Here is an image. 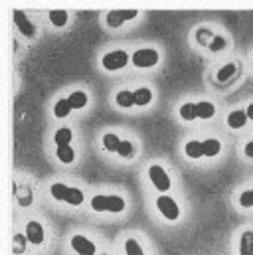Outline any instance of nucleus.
Segmentation results:
<instances>
[{"mask_svg": "<svg viewBox=\"0 0 253 255\" xmlns=\"http://www.w3.org/2000/svg\"><path fill=\"white\" fill-rule=\"evenodd\" d=\"M91 208L95 212H113L119 214L125 210V200L121 196H93L91 200Z\"/></svg>", "mask_w": 253, "mask_h": 255, "instance_id": "1", "label": "nucleus"}, {"mask_svg": "<svg viewBox=\"0 0 253 255\" xmlns=\"http://www.w3.org/2000/svg\"><path fill=\"white\" fill-rule=\"evenodd\" d=\"M156 208H158V212H160L166 220H170V222H174V220L180 218V208H178V204H176L170 196H158V198H156Z\"/></svg>", "mask_w": 253, "mask_h": 255, "instance_id": "2", "label": "nucleus"}, {"mask_svg": "<svg viewBox=\"0 0 253 255\" xmlns=\"http://www.w3.org/2000/svg\"><path fill=\"white\" fill-rule=\"evenodd\" d=\"M101 64H103L105 69H109V71H117V69H121V67H125L128 64V54L123 52V50H113V52H109V54L103 56Z\"/></svg>", "mask_w": 253, "mask_h": 255, "instance_id": "3", "label": "nucleus"}, {"mask_svg": "<svg viewBox=\"0 0 253 255\" xmlns=\"http://www.w3.org/2000/svg\"><path fill=\"white\" fill-rule=\"evenodd\" d=\"M148 178L152 180V184H154L156 190H160V192L170 190V178H168L166 170H164L160 164H152V166L148 168Z\"/></svg>", "mask_w": 253, "mask_h": 255, "instance_id": "4", "label": "nucleus"}, {"mask_svg": "<svg viewBox=\"0 0 253 255\" xmlns=\"http://www.w3.org/2000/svg\"><path fill=\"white\" fill-rule=\"evenodd\" d=\"M130 62L136 67H152L158 64V52L152 48H144V50H136L130 58Z\"/></svg>", "mask_w": 253, "mask_h": 255, "instance_id": "5", "label": "nucleus"}, {"mask_svg": "<svg viewBox=\"0 0 253 255\" xmlns=\"http://www.w3.org/2000/svg\"><path fill=\"white\" fill-rule=\"evenodd\" d=\"M14 24H16V28H18V32H20L22 36H26V38H34V36H36V26H34V22H30L28 16H26L22 10H16V12H14Z\"/></svg>", "mask_w": 253, "mask_h": 255, "instance_id": "6", "label": "nucleus"}, {"mask_svg": "<svg viewBox=\"0 0 253 255\" xmlns=\"http://www.w3.org/2000/svg\"><path fill=\"white\" fill-rule=\"evenodd\" d=\"M136 14H138L136 10H111V12L107 14V24H109L111 28H119V26H123L125 22L132 20Z\"/></svg>", "mask_w": 253, "mask_h": 255, "instance_id": "7", "label": "nucleus"}, {"mask_svg": "<svg viewBox=\"0 0 253 255\" xmlns=\"http://www.w3.org/2000/svg\"><path fill=\"white\" fill-rule=\"evenodd\" d=\"M71 248L77 255H95V244H91L85 236H73Z\"/></svg>", "mask_w": 253, "mask_h": 255, "instance_id": "8", "label": "nucleus"}, {"mask_svg": "<svg viewBox=\"0 0 253 255\" xmlns=\"http://www.w3.org/2000/svg\"><path fill=\"white\" fill-rule=\"evenodd\" d=\"M26 238L34 246L44 244V228H42V224L40 222H28V226H26Z\"/></svg>", "mask_w": 253, "mask_h": 255, "instance_id": "9", "label": "nucleus"}, {"mask_svg": "<svg viewBox=\"0 0 253 255\" xmlns=\"http://www.w3.org/2000/svg\"><path fill=\"white\" fill-rule=\"evenodd\" d=\"M248 123V113L246 111H232L228 115V127L230 128H244V125Z\"/></svg>", "mask_w": 253, "mask_h": 255, "instance_id": "10", "label": "nucleus"}, {"mask_svg": "<svg viewBox=\"0 0 253 255\" xmlns=\"http://www.w3.org/2000/svg\"><path fill=\"white\" fill-rule=\"evenodd\" d=\"M240 255H253V232L248 230L244 232L240 240Z\"/></svg>", "mask_w": 253, "mask_h": 255, "instance_id": "11", "label": "nucleus"}, {"mask_svg": "<svg viewBox=\"0 0 253 255\" xmlns=\"http://www.w3.org/2000/svg\"><path fill=\"white\" fill-rule=\"evenodd\" d=\"M196 111H198V119H212L214 113H216V107L210 101H198Z\"/></svg>", "mask_w": 253, "mask_h": 255, "instance_id": "12", "label": "nucleus"}, {"mask_svg": "<svg viewBox=\"0 0 253 255\" xmlns=\"http://www.w3.org/2000/svg\"><path fill=\"white\" fill-rule=\"evenodd\" d=\"M236 71H238V65L236 64H226L220 67V71H218V81L220 83H226V81H230L234 75H236Z\"/></svg>", "mask_w": 253, "mask_h": 255, "instance_id": "13", "label": "nucleus"}, {"mask_svg": "<svg viewBox=\"0 0 253 255\" xmlns=\"http://www.w3.org/2000/svg\"><path fill=\"white\" fill-rule=\"evenodd\" d=\"M202 146H204V156H216L222 150V144L218 138H208L202 142Z\"/></svg>", "mask_w": 253, "mask_h": 255, "instance_id": "14", "label": "nucleus"}, {"mask_svg": "<svg viewBox=\"0 0 253 255\" xmlns=\"http://www.w3.org/2000/svg\"><path fill=\"white\" fill-rule=\"evenodd\" d=\"M115 101H117V105L119 107H132V105H136V101H134V93L132 91H119L117 93V97H115Z\"/></svg>", "mask_w": 253, "mask_h": 255, "instance_id": "15", "label": "nucleus"}, {"mask_svg": "<svg viewBox=\"0 0 253 255\" xmlns=\"http://www.w3.org/2000/svg\"><path fill=\"white\" fill-rule=\"evenodd\" d=\"M134 101H136V105H140V107L148 105V103L152 101V91H150L148 87H140V89H136V91H134Z\"/></svg>", "mask_w": 253, "mask_h": 255, "instance_id": "16", "label": "nucleus"}, {"mask_svg": "<svg viewBox=\"0 0 253 255\" xmlns=\"http://www.w3.org/2000/svg\"><path fill=\"white\" fill-rule=\"evenodd\" d=\"M119 144H121V138H119L115 132H107V134L103 136V146H105V150L117 152V150H119Z\"/></svg>", "mask_w": 253, "mask_h": 255, "instance_id": "17", "label": "nucleus"}, {"mask_svg": "<svg viewBox=\"0 0 253 255\" xmlns=\"http://www.w3.org/2000/svg\"><path fill=\"white\" fill-rule=\"evenodd\" d=\"M71 103H69V99H60L58 103H56V107H54V115L58 117V119H65L69 113H71Z\"/></svg>", "mask_w": 253, "mask_h": 255, "instance_id": "18", "label": "nucleus"}, {"mask_svg": "<svg viewBox=\"0 0 253 255\" xmlns=\"http://www.w3.org/2000/svg\"><path fill=\"white\" fill-rule=\"evenodd\" d=\"M63 202H67V204H71V206H79V204H83V192L79 190V188H67L65 192V200Z\"/></svg>", "mask_w": 253, "mask_h": 255, "instance_id": "19", "label": "nucleus"}, {"mask_svg": "<svg viewBox=\"0 0 253 255\" xmlns=\"http://www.w3.org/2000/svg\"><path fill=\"white\" fill-rule=\"evenodd\" d=\"M67 99H69V103H71L73 109H83L87 105V95L83 91H73Z\"/></svg>", "mask_w": 253, "mask_h": 255, "instance_id": "20", "label": "nucleus"}, {"mask_svg": "<svg viewBox=\"0 0 253 255\" xmlns=\"http://www.w3.org/2000/svg\"><path fill=\"white\" fill-rule=\"evenodd\" d=\"M186 154H188L190 158H200V156H204V146H202V142H200V140H188V142H186Z\"/></svg>", "mask_w": 253, "mask_h": 255, "instance_id": "21", "label": "nucleus"}, {"mask_svg": "<svg viewBox=\"0 0 253 255\" xmlns=\"http://www.w3.org/2000/svg\"><path fill=\"white\" fill-rule=\"evenodd\" d=\"M71 136H73V134H71V130H69L67 127H63L54 134V140H56V144H58V146H69Z\"/></svg>", "mask_w": 253, "mask_h": 255, "instance_id": "22", "label": "nucleus"}, {"mask_svg": "<svg viewBox=\"0 0 253 255\" xmlns=\"http://www.w3.org/2000/svg\"><path fill=\"white\" fill-rule=\"evenodd\" d=\"M58 160L63 162V164H69V162H73L75 160V152H73V148L71 146H58Z\"/></svg>", "mask_w": 253, "mask_h": 255, "instance_id": "23", "label": "nucleus"}, {"mask_svg": "<svg viewBox=\"0 0 253 255\" xmlns=\"http://www.w3.org/2000/svg\"><path fill=\"white\" fill-rule=\"evenodd\" d=\"M180 117L184 119V121H194V119H198V111H196V103H184L182 107H180Z\"/></svg>", "mask_w": 253, "mask_h": 255, "instance_id": "24", "label": "nucleus"}, {"mask_svg": "<svg viewBox=\"0 0 253 255\" xmlns=\"http://www.w3.org/2000/svg\"><path fill=\"white\" fill-rule=\"evenodd\" d=\"M50 22L58 28L67 24V12L65 10H50Z\"/></svg>", "mask_w": 253, "mask_h": 255, "instance_id": "25", "label": "nucleus"}, {"mask_svg": "<svg viewBox=\"0 0 253 255\" xmlns=\"http://www.w3.org/2000/svg\"><path fill=\"white\" fill-rule=\"evenodd\" d=\"M125 254L126 255H144V252H142V248L138 246L136 240L128 238V240L125 242Z\"/></svg>", "mask_w": 253, "mask_h": 255, "instance_id": "26", "label": "nucleus"}, {"mask_svg": "<svg viewBox=\"0 0 253 255\" xmlns=\"http://www.w3.org/2000/svg\"><path fill=\"white\" fill-rule=\"evenodd\" d=\"M117 154H121L123 158H130V156L134 154V146H132V142H130V140H121Z\"/></svg>", "mask_w": 253, "mask_h": 255, "instance_id": "27", "label": "nucleus"}, {"mask_svg": "<svg viewBox=\"0 0 253 255\" xmlns=\"http://www.w3.org/2000/svg\"><path fill=\"white\" fill-rule=\"evenodd\" d=\"M69 186H65L62 182H56V184H52V188H50V194L56 198V200H65V192H67Z\"/></svg>", "mask_w": 253, "mask_h": 255, "instance_id": "28", "label": "nucleus"}, {"mask_svg": "<svg viewBox=\"0 0 253 255\" xmlns=\"http://www.w3.org/2000/svg\"><path fill=\"white\" fill-rule=\"evenodd\" d=\"M196 36H198V42H200L202 46H206V44L210 46V42L214 40V34H212L210 30H206V28H202V30H198V32H196Z\"/></svg>", "mask_w": 253, "mask_h": 255, "instance_id": "29", "label": "nucleus"}, {"mask_svg": "<svg viewBox=\"0 0 253 255\" xmlns=\"http://www.w3.org/2000/svg\"><path fill=\"white\" fill-rule=\"evenodd\" d=\"M240 206H242V208H252L253 206V190H246L240 194Z\"/></svg>", "mask_w": 253, "mask_h": 255, "instance_id": "30", "label": "nucleus"}, {"mask_svg": "<svg viewBox=\"0 0 253 255\" xmlns=\"http://www.w3.org/2000/svg\"><path fill=\"white\" fill-rule=\"evenodd\" d=\"M212 52H220V50H224L226 48V40L222 38V36H214V40L210 42V46H208Z\"/></svg>", "mask_w": 253, "mask_h": 255, "instance_id": "31", "label": "nucleus"}, {"mask_svg": "<svg viewBox=\"0 0 253 255\" xmlns=\"http://www.w3.org/2000/svg\"><path fill=\"white\" fill-rule=\"evenodd\" d=\"M244 152H246V156H248V158H253V140H250V142L246 144Z\"/></svg>", "mask_w": 253, "mask_h": 255, "instance_id": "32", "label": "nucleus"}, {"mask_svg": "<svg viewBox=\"0 0 253 255\" xmlns=\"http://www.w3.org/2000/svg\"><path fill=\"white\" fill-rule=\"evenodd\" d=\"M26 240H28V238H24V236H20V234L14 238V244H18V246H20V252H22V246H24V242H26Z\"/></svg>", "mask_w": 253, "mask_h": 255, "instance_id": "33", "label": "nucleus"}, {"mask_svg": "<svg viewBox=\"0 0 253 255\" xmlns=\"http://www.w3.org/2000/svg\"><path fill=\"white\" fill-rule=\"evenodd\" d=\"M246 113H248V119H252V121H253V103L248 107V111H246Z\"/></svg>", "mask_w": 253, "mask_h": 255, "instance_id": "34", "label": "nucleus"}, {"mask_svg": "<svg viewBox=\"0 0 253 255\" xmlns=\"http://www.w3.org/2000/svg\"><path fill=\"white\" fill-rule=\"evenodd\" d=\"M101 255H107V254H101Z\"/></svg>", "mask_w": 253, "mask_h": 255, "instance_id": "35", "label": "nucleus"}]
</instances>
